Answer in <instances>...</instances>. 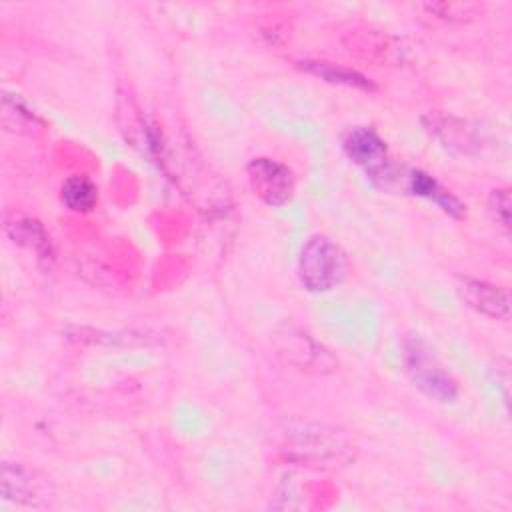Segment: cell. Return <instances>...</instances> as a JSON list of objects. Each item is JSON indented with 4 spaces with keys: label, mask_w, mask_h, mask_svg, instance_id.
Wrapping results in <instances>:
<instances>
[{
    "label": "cell",
    "mask_w": 512,
    "mask_h": 512,
    "mask_svg": "<svg viewBox=\"0 0 512 512\" xmlns=\"http://www.w3.org/2000/svg\"><path fill=\"white\" fill-rule=\"evenodd\" d=\"M426 128L430 134H434L446 148L458 150V152H470L472 146L478 144L472 128L466 126V122L446 116V114H430L424 118Z\"/></svg>",
    "instance_id": "11"
},
{
    "label": "cell",
    "mask_w": 512,
    "mask_h": 512,
    "mask_svg": "<svg viewBox=\"0 0 512 512\" xmlns=\"http://www.w3.org/2000/svg\"><path fill=\"white\" fill-rule=\"evenodd\" d=\"M490 212L494 220L504 228V232L510 230V190L508 188H496L490 192Z\"/></svg>",
    "instance_id": "16"
},
{
    "label": "cell",
    "mask_w": 512,
    "mask_h": 512,
    "mask_svg": "<svg viewBox=\"0 0 512 512\" xmlns=\"http://www.w3.org/2000/svg\"><path fill=\"white\" fill-rule=\"evenodd\" d=\"M298 64L302 70L318 76L324 82L340 84V86H348V88H356V90H366V92L374 90V84L364 74H360L352 68L338 66V64L324 62V60H302Z\"/></svg>",
    "instance_id": "12"
},
{
    "label": "cell",
    "mask_w": 512,
    "mask_h": 512,
    "mask_svg": "<svg viewBox=\"0 0 512 512\" xmlns=\"http://www.w3.org/2000/svg\"><path fill=\"white\" fill-rule=\"evenodd\" d=\"M2 126L8 132H22V130H34L40 126V118L30 112L22 100H18L12 94H4L2 98Z\"/></svg>",
    "instance_id": "14"
},
{
    "label": "cell",
    "mask_w": 512,
    "mask_h": 512,
    "mask_svg": "<svg viewBox=\"0 0 512 512\" xmlns=\"http://www.w3.org/2000/svg\"><path fill=\"white\" fill-rule=\"evenodd\" d=\"M424 8L442 20H466L468 16H474L478 6L472 2H436V4H424Z\"/></svg>",
    "instance_id": "15"
},
{
    "label": "cell",
    "mask_w": 512,
    "mask_h": 512,
    "mask_svg": "<svg viewBox=\"0 0 512 512\" xmlns=\"http://www.w3.org/2000/svg\"><path fill=\"white\" fill-rule=\"evenodd\" d=\"M406 188L414 196L426 198L434 202L438 208H442L452 218H464L466 206L460 202L458 196H454L448 188H444L434 176L422 172V170H410L406 176Z\"/></svg>",
    "instance_id": "10"
},
{
    "label": "cell",
    "mask_w": 512,
    "mask_h": 512,
    "mask_svg": "<svg viewBox=\"0 0 512 512\" xmlns=\"http://www.w3.org/2000/svg\"><path fill=\"white\" fill-rule=\"evenodd\" d=\"M348 276L346 252L328 236L306 240L298 256V278L308 292H330Z\"/></svg>",
    "instance_id": "3"
},
{
    "label": "cell",
    "mask_w": 512,
    "mask_h": 512,
    "mask_svg": "<svg viewBox=\"0 0 512 512\" xmlns=\"http://www.w3.org/2000/svg\"><path fill=\"white\" fill-rule=\"evenodd\" d=\"M60 200L72 212H90L98 204V186L88 176H70L62 182Z\"/></svg>",
    "instance_id": "13"
},
{
    "label": "cell",
    "mask_w": 512,
    "mask_h": 512,
    "mask_svg": "<svg viewBox=\"0 0 512 512\" xmlns=\"http://www.w3.org/2000/svg\"><path fill=\"white\" fill-rule=\"evenodd\" d=\"M46 494V482L22 464H2V496L14 502L34 504Z\"/></svg>",
    "instance_id": "9"
},
{
    "label": "cell",
    "mask_w": 512,
    "mask_h": 512,
    "mask_svg": "<svg viewBox=\"0 0 512 512\" xmlns=\"http://www.w3.org/2000/svg\"><path fill=\"white\" fill-rule=\"evenodd\" d=\"M458 292L462 300L474 308L476 312L494 318V320H508L510 316V298L508 292L496 284L486 280L460 276L458 278Z\"/></svg>",
    "instance_id": "8"
},
{
    "label": "cell",
    "mask_w": 512,
    "mask_h": 512,
    "mask_svg": "<svg viewBox=\"0 0 512 512\" xmlns=\"http://www.w3.org/2000/svg\"><path fill=\"white\" fill-rule=\"evenodd\" d=\"M276 348L278 354L284 356V360L298 370L312 372V374H328L336 370V358L320 344L316 342L306 330L298 326H284L276 334Z\"/></svg>",
    "instance_id": "5"
},
{
    "label": "cell",
    "mask_w": 512,
    "mask_h": 512,
    "mask_svg": "<svg viewBox=\"0 0 512 512\" xmlns=\"http://www.w3.org/2000/svg\"><path fill=\"white\" fill-rule=\"evenodd\" d=\"M282 450L290 460L302 464L332 466L350 458L352 442L334 426L300 420L286 426Z\"/></svg>",
    "instance_id": "1"
},
{
    "label": "cell",
    "mask_w": 512,
    "mask_h": 512,
    "mask_svg": "<svg viewBox=\"0 0 512 512\" xmlns=\"http://www.w3.org/2000/svg\"><path fill=\"white\" fill-rule=\"evenodd\" d=\"M402 362L412 386L430 400L448 404L458 398V382L422 338L410 336L404 340Z\"/></svg>",
    "instance_id": "2"
},
{
    "label": "cell",
    "mask_w": 512,
    "mask_h": 512,
    "mask_svg": "<svg viewBox=\"0 0 512 512\" xmlns=\"http://www.w3.org/2000/svg\"><path fill=\"white\" fill-rule=\"evenodd\" d=\"M344 154L360 166L366 176L380 186H388L394 178V166L388 158L386 142L378 136L374 128L368 126H352L342 136Z\"/></svg>",
    "instance_id": "4"
},
{
    "label": "cell",
    "mask_w": 512,
    "mask_h": 512,
    "mask_svg": "<svg viewBox=\"0 0 512 512\" xmlns=\"http://www.w3.org/2000/svg\"><path fill=\"white\" fill-rule=\"evenodd\" d=\"M496 384L502 388V398L508 404V388H510V364L508 360H496Z\"/></svg>",
    "instance_id": "17"
},
{
    "label": "cell",
    "mask_w": 512,
    "mask_h": 512,
    "mask_svg": "<svg viewBox=\"0 0 512 512\" xmlns=\"http://www.w3.org/2000/svg\"><path fill=\"white\" fill-rule=\"evenodd\" d=\"M248 182L252 192L268 206L280 208L288 204L296 190V180L292 170L272 158L258 156L252 158L246 166Z\"/></svg>",
    "instance_id": "6"
},
{
    "label": "cell",
    "mask_w": 512,
    "mask_h": 512,
    "mask_svg": "<svg viewBox=\"0 0 512 512\" xmlns=\"http://www.w3.org/2000/svg\"><path fill=\"white\" fill-rule=\"evenodd\" d=\"M2 230L14 244L30 250L40 262H54V244L40 220L16 210H6L2 216Z\"/></svg>",
    "instance_id": "7"
}]
</instances>
